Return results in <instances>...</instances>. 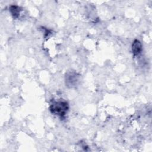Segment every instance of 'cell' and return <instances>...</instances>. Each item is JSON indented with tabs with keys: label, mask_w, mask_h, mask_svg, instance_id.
<instances>
[{
	"label": "cell",
	"mask_w": 152,
	"mask_h": 152,
	"mask_svg": "<svg viewBox=\"0 0 152 152\" xmlns=\"http://www.w3.org/2000/svg\"><path fill=\"white\" fill-rule=\"evenodd\" d=\"M142 44L141 42L137 39L134 40L132 44V52L134 56H137L141 53L142 51Z\"/></svg>",
	"instance_id": "obj_3"
},
{
	"label": "cell",
	"mask_w": 152,
	"mask_h": 152,
	"mask_svg": "<svg viewBox=\"0 0 152 152\" xmlns=\"http://www.w3.org/2000/svg\"><path fill=\"white\" fill-rule=\"evenodd\" d=\"M10 11L14 18H17L21 11V8L17 5H11L10 7Z\"/></svg>",
	"instance_id": "obj_4"
},
{
	"label": "cell",
	"mask_w": 152,
	"mask_h": 152,
	"mask_svg": "<svg viewBox=\"0 0 152 152\" xmlns=\"http://www.w3.org/2000/svg\"><path fill=\"white\" fill-rule=\"evenodd\" d=\"M80 78V75L74 71H69L66 72L65 74V84L66 86L72 88L75 87Z\"/></svg>",
	"instance_id": "obj_2"
},
{
	"label": "cell",
	"mask_w": 152,
	"mask_h": 152,
	"mask_svg": "<svg viewBox=\"0 0 152 152\" xmlns=\"http://www.w3.org/2000/svg\"><path fill=\"white\" fill-rule=\"evenodd\" d=\"M49 109L52 113L62 118L66 114L69 109V104L66 101L64 100L53 101L50 104Z\"/></svg>",
	"instance_id": "obj_1"
}]
</instances>
